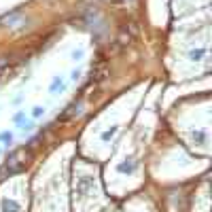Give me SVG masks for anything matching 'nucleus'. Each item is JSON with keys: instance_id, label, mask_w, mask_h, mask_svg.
Instances as JSON below:
<instances>
[{"instance_id": "nucleus-1", "label": "nucleus", "mask_w": 212, "mask_h": 212, "mask_svg": "<svg viewBox=\"0 0 212 212\" xmlns=\"http://www.w3.org/2000/svg\"><path fill=\"white\" fill-rule=\"evenodd\" d=\"M134 168H136V161L134 159H125L123 164L119 165V172H127L130 174V172H134Z\"/></svg>"}, {"instance_id": "nucleus-2", "label": "nucleus", "mask_w": 212, "mask_h": 212, "mask_svg": "<svg viewBox=\"0 0 212 212\" xmlns=\"http://www.w3.org/2000/svg\"><path fill=\"white\" fill-rule=\"evenodd\" d=\"M0 142H4V144H9V146H11V142H13V131H2V134H0Z\"/></svg>"}, {"instance_id": "nucleus-3", "label": "nucleus", "mask_w": 212, "mask_h": 212, "mask_svg": "<svg viewBox=\"0 0 212 212\" xmlns=\"http://www.w3.org/2000/svg\"><path fill=\"white\" fill-rule=\"evenodd\" d=\"M62 87H64V81H62L59 76H55V79H53V83H51V91L55 94V91H59V89H62Z\"/></svg>"}, {"instance_id": "nucleus-4", "label": "nucleus", "mask_w": 212, "mask_h": 212, "mask_svg": "<svg viewBox=\"0 0 212 212\" xmlns=\"http://www.w3.org/2000/svg\"><path fill=\"white\" fill-rule=\"evenodd\" d=\"M4 212H19L15 201H4Z\"/></svg>"}, {"instance_id": "nucleus-5", "label": "nucleus", "mask_w": 212, "mask_h": 212, "mask_svg": "<svg viewBox=\"0 0 212 212\" xmlns=\"http://www.w3.org/2000/svg\"><path fill=\"white\" fill-rule=\"evenodd\" d=\"M115 131H117V127H113V130H106L104 134H102V138H104V140H110V138H113V134H115Z\"/></svg>"}, {"instance_id": "nucleus-6", "label": "nucleus", "mask_w": 212, "mask_h": 212, "mask_svg": "<svg viewBox=\"0 0 212 212\" xmlns=\"http://www.w3.org/2000/svg\"><path fill=\"white\" fill-rule=\"evenodd\" d=\"M201 55H204V51H193L191 53V59H201Z\"/></svg>"}, {"instance_id": "nucleus-7", "label": "nucleus", "mask_w": 212, "mask_h": 212, "mask_svg": "<svg viewBox=\"0 0 212 212\" xmlns=\"http://www.w3.org/2000/svg\"><path fill=\"white\" fill-rule=\"evenodd\" d=\"M43 113H45V110H43V108H40V106H36L34 110H32V115H34V117H40V115H43Z\"/></svg>"}, {"instance_id": "nucleus-8", "label": "nucleus", "mask_w": 212, "mask_h": 212, "mask_svg": "<svg viewBox=\"0 0 212 212\" xmlns=\"http://www.w3.org/2000/svg\"><path fill=\"white\" fill-rule=\"evenodd\" d=\"M21 119H24V113H17V115H15V117H13V121H15V123H19V121H21Z\"/></svg>"}]
</instances>
